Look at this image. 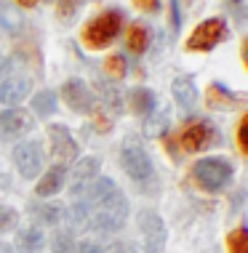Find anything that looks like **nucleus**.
Wrapping results in <instances>:
<instances>
[{
    "instance_id": "1",
    "label": "nucleus",
    "mask_w": 248,
    "mask_h": 253,
    "mask_svg": "<svg viewBox=\"0 0 248 253\" xmlns=\"http://www.w3.org/2000/svg\"><path fill=\"white\" fill-rule=\"evenodd\" d=\"M94 200L99 203V211L94 216V227L96 229H104V232H115L126 224L128 216V203L126 195L115 187L112 179L107 176H99L94 184Z\"/></svg>"
},
{
    "instance_id": "2",
    "label": "nucleus",
    "mask_w": 248,
    "mask_h": 253,
    "mask_svg": "<svg viewBox=\"0 0 248 253\" xmlns=\"http://www.w3.org/2000/svg\"><path fill=\"white\" fill-rule=\"evenodd\" d=\"M120 27H123V13L120 11H104L86 24L83 40H86V45H91V48H107V45L120 35Z\"/></svg>"
},
{
    "instance_id": "3",
    "label": "nucleus",
    "mask_w": 248,
    "mask_h": 253,
    "mask_svg": "<svg viewBox=\"0 0 248 253\" xmlns=\"http://www.w3.org/2000/svg\"><path fill=\"white\" fill-rule=\"evenodd\" d=\"M232 176V168L227 166L224 160H219V157H205V160H198L195 166H192V179L200 189L205 192H219V189L227 187V181H230Z\"/></svg>"
},
{
    "instance_id": "4",
    "label": "nucleus",
    "mask_w": 248,
    "mask_h": 253,
    "mask_svg": "<svg viewBox=\"0 0 248 253\" xmlns=\"http://www.w3.org/2000/svg\"><path fill=\"white\" fill-rule=\"evenodd\" d=\"M120 163L134 181H147L152 176V160L136 139H126V144L120 149Z\"/></svg>"
},
{
    "instance_id": "5",
    "label": "nucleus",
    "mask_w": 248,
    "mask_h": 253,
    "mask_svg": "<svg viewBox=\"0 0 248 253\" xmlns=\"http://www.w3.org/2000/svg\"><path fill=\"white\" fill-rule=\"evenodd\" d=\"M227 35V24L224 19H205L192 30V35L187 40V48L190 51H211L219 40H224Z\"/></svg>"
},
{
    "instance_id": "6",
    "label": "nucleus",
    "mask_w": 248,
    "mask_h": 253,
    "mask_svg": "<svg viewBox=\"0 0 248 253\" xmlns=\"http://www.w3.org/2000/svg\"><path fill=\"white\" fill-rule=\"evenodd\" d=\"M139 229L144 235V251L160 253L165 245V224L155 211H142L139 213Z\"/></svg>"
},
{
    "instance_id": "7",
    "label": "nucleus",
    "mask_w": 248,
    "mask_h": 253,
    "mask_svg": "<svg viewBox=\"0 0 248 253\" xmlns=\"http://www.w3.org/2000/svg\"><path fill=\"white\" fill-rule=\"evenodd\" d=\"M13 160H16V168L24 179H35L43 168V152H40L38 141H22L16 149H13Z\"/></svg>"
},
{
    "instance_id": "8",
    "label": "nucleus",
    "mask_w": 248,
    "mask_h": 253,
    "mask_svg": "<svg viewBox=\"0 0 248 253\" xmlns=\"http://www.w3.org/2000/svg\"><path fill=\"white\" fill-rule=\"evenodd\" d=\"M216 144V128L205 120H198V123H190L187 128L182 131V147L187 152H200V149Z\"/></svg>"
},
{
    "instance_id": "9",
    "label": "nucleus",
    "mask_w": 248,
    "mask_h": 253,
    "mask_svg": "<svg viewBox=\"0 0 248 253\" xmlns=\"http://www.w3.org/2000/svg\"><path fill=\"white\" fill-rule=\"evenodd\" d=\"M61 99H64L67 107L75 109V112H91L94 109V91L78 78L67 80V83L61 85Z\"/></svg>"
},
{
    "instance_id": "10",
    "label": "nucleus",
    "mask_w": 248,
    "mask_h": 253,
    "mask_svg": "<svg viewBox=\"0 0 248 253\" xmlns=\"http://www.w3.org/2000/svg\"><path fill=\"white\" fill-rule=\"evenodd\" d=\"M48 136H51V152L53 157H59L61 163L78 157V144L70 136V128L67 126H51L48 128Z\"/></svg>"
},
{
    "instance_id": "11",
    "label": "nucleus",
    "mask_w": 248,
    "mask_h": 253,
    "mask_svg": "<svg viewBox=\"0 0 248 253\" xmlns=\"http://www.w3.org/2000/svg\"><path fill=\"white\" fill-rule=\"evenodd\" d=\"M30 78H22V75H11V78H5L3 83H0V101L8 107H16L19 101H24L30 96Z\"/></svg>"
},
{
    "instance_id": "12",
    "label": "nucleus",
    "mask_w": 248,
    "mask_h": 253,
    "mask_svg": "<svg viewBox=\"0 0 248 253\" xmlns=\"http://www.w3.org/2000/svg\"><path fill=\"white\" fill-rule=\"evenodd\" d=\"M30 126H32V118L19 107H11L5 112H0V131L5 136H22V133H27Z\"/></svg>"
},
{
    "instance_id": "13",
    "label": "nucleus",
    "mask_w": 248,
    "mask_h": 253,
    "mask_svg": "<svg viewBox=\"0 0 248 253\" xmlns=\"http://www.w3.org/2000/svg\"><path fill=\"white\" fill-rule=\"evenodd\" d=\"M96 176H99V160H96V157H80L78 166H75V170H72V179H75L72 192H75V197L83 195L86 184L91 179H96Z\"/></svg>"
},
{
    "instance_id": "14",
    "label": "nucleus",
    "mask_w": 248,
    "mask_h": 253,
    "mask_svg": "<svg viewBox=\"0 0 248 253\" xmlns=\"http://www.w3.org/2000/svg\"><path fill=\"white\" fill-rule=\"evenodd\" d=\"M64 179H67V168L61 166V163H59V166H53V168H48V173L38 181V195L40 197L56 195L59 189L64 187Z\"/></svg>"
},
{
    "instance_id": "15",
    "label": "nucleus",
    "mask_w": 248,
    "mask_h": 253,
    "mask_svg": "<svg viewBox=\"0 0 248 253\" xmlns=\"http://www.w3.org/2000/svg\"><path fill=\"white\" fill-rule=\"evenodd\" d=\"M171 91H174V99L184 109H190L198 101V88H195V80H192L190 75H179L174 80V85H171Z\"/></svg>"
},
{
    "instance_id": "16",
    "label": "nucleus",
    "mask_w": 248,
    "mask_h": 253,
    "mask_svg": "<svg viewBox=\"0 0 248 253\" xmlns=\"http://www.w3.org/2000/svg\"><path fill=\"white\" fill-rule=\"evenodd\" d=\"M96 88H99V96L104 99V104L112 112H123V96H120L118 85L109 83V80H96Z\"/></svg>"
},
{
    "instance_id": "17",
    "label": "nucleus",
    "mask_w": 248,
    "mask_h": 253,
    "mask_svg": "<svg viewBox=\"0 0 248 253\" xmlns=\"http://www.w3.org/2000/svg\"><path fill=\"white\" fill-rule=\"evenodd\" d=\"M168 109H157V112H149V118L144 120V133L147 136H160L168 128Z\"/></svg>"
},
{
    "instance_id": "18",
    "label": "nucleus",
    "mask_w": 248,
    "mask_h": 253,
    "mask_svg": "<svg viewBox=\"0 0 248 253\" xmlns=\"http://www.w3.org/2000/svg\"><path fill=\"white\" fill-rule=\"evenodd\" d=\"M147 40H149V32H147V24L136 22L134 27L128 30V48L134 53H142L147 48Z\"/></svg>"
},
{
    "instance_id": "19",
    "label": "nucleus",
    "mask_w": 248,
    "mask_h": 253,
    "mask_svg": "<svg viewBox=\"0 0 248 253\" xmlns=\"http://www.w3.org/2000/svg\"><path fill=\"white\" fill-rule=\"evenodd\" d=\"M32 112H38V115H51V112H56V93L53 91H40L32 96Z\"/></svg>"
},
{
    "instance_id": "20",
    "label": "nucleus",
    "mask_w": 248,
    "mask_h": 253,
    "mask_svg": "<svg viewBox=\"0 0 248 253\" xmlns=\"http://www.w3.org/2000/svg\"><path fill=\"white\" fill-rule=\"evenodd\" d=\"M227 251L230 253H248V229L238 227L227 235Z\"/></svg>"
},
{
    "instance_id": "21",
    "label": "nucleus",
    "mask_w": 248,
    "mask_h": 253,
    "mask_svg": "<svg viewBox=\"0 0 248 253\" xmlns=\"http://www.w3.org/2000/svg\"><path fill=\"white\" fill-rule=\"evenodd\" d=\"M134 109L142 115H149L155 109V96L152 91H147V88H136L134 91Z\"/></svg>"
},
{
    "instance_id": "22",
    "label": "nucleus",
    "mask_w": 248,
    "mask_h": 253,
    "mask_svg": "<svg viewBox=\"0 0 248 253\" xmlns=\"http://www.w3.org/2000/svg\"><path fill=\"white\" fill-rule=\"evenodd\" d=\"M38 216L43 218L46 224H59V218H61V205H56V203L40 205V208H38Z\"/></svg>"
},
{
    "instance_id": "23",
    "label": "nucleus",
    "mask_w": 248,
    "mask_h": 253,
    "mask_svg": "<svg viewBox=\"0 0 248 253\" xmlns=\"http://www.w3.org/2000/svg\"><path fill=\"white\" fill-rule=\"evenodd\" d=\"M51 248H53V253H75V240L70 235H56Z\"/></svg>"
},
{
    "instance_id": "24",
    "label": "nucleus",
    "mask_w": 248,
    "mask_h": 253,
    "mask_svg": "<svg viewBox=\"0 0 248 253\" xmlns=\"http://www.w3.org/2000/svg\"><path fill=\"white\" fill-rule=\"evenodd\" d=\"M0 19H3V27H5L8 32H19V30H22V24H24L22 16H19V13H13L11 8L0 13Z\"/></svg>"
},
{
    "instance_id": "25",
    "label": "nucleus",
    "mask_w": 248,
    "mask_h": 253,
    "mask_svg": "<svg viewBox=\"0 0 248 253\" xmlns=\"http://www.w3.org/2000/svg\"><path fill=\"white\" fill-rule=\"evenodd\" d=\"M16 211L8 208V205H0V232H8L13 224H16Z\"/></svg>"
},
{
    "instance_id": "26",
    "label": "nucleus",
    "mask_w": 248,
    "mask_h": 253,
    "mask_svg": "<svg viewBox=\"0 0 248 253\" xmlns=\"http://www.w3.org/2000/svg\"><path fill=\"white\" fill-rule=\"evenodd\" d=\"M22 240H24V248H27V251H38L40 245H43V235H40V229L32 227V229H27V232H24Z\"/></svg>"
},
{
    "instance_id": "27",
    "label": "nucleus",
    "mask_w": 248,
    "mask_h": 253,
    "mask_svg": "<svg viewBox=\"0 0 248 253\" xmlns=\"http://www.w3.org/2000/svg\"><path fill=\"white\" fill-rule=\"evenodd\" d=\"M104 67H107L109 75H115V78H123V75H126V59L123 56H109Z\"/></svg>"
},
{
    "instance_id": "28",
    "label": "nucleus",
    "mask_w": 248,
    "mask_h": 253,
    "mask_svg": "<svg viewBox=\"0 0 248 253\" xmlns=\"http://www.w3.org/2000/svg\"><path fill=\"white\" fill-rule=\"evenodd\" d=\"M80 0H56V13L61 19H70L75 11H78Z\"/></svg>"
},
{
    "instance_id": "29",
    "label": "nucleus",
    "mask_w": 248,
    "mask_h": 253,
    "mask_svg": "<svg viewBox=\"0 0 248 253\" xmlns=\"http://www.w3.org/2000/svg\"><path fill=\"white\" fill-rule=\"evenodd\" d=\"M88 218V205L86 203H75L72 205V224H78V227H83Z\"/></svg>"
},
{
    "instance_id": "30",
    "label": "nucleus",
    "mask_w": 248,
    "mask_h": 253,
    "mask_svg": "<svg viewBox=\"0 0 248 253\" xmlns=\"http://www.w3.org/2000/svg\"><path fill=\"white\" fill-rule=\"evenodd\" d=\"M238 144H240V152H248V118L240 120V126H238Z\"/></svg>"
},
{
    "instance_id": "31",
    "label": "nucleus",
    "mask_w": 248,
    "mask_h": 253,
    "mask_svg": "<svg viewBox=\"0 0 248 253\" xmlns=\"http://www.w3.org/2000/svg\"><path fill=\"white\" fill-rule=\"evenodd\" d=\"M227 5H230V11L235 13V19L240 22V19H243V0H230Z\"/></svg>"
},
{
    "instance_id": "32",
    "label": "nucleus",
    "mask_w": 248,
    "mask_h": 253,
    "mask_svg": "<svg viewBox=\"0 0 248 253\" xmlns=\"http://www.w3.org/2000/svg\"><path fill=\"white\" fill-rule=\"evenodd\" d=\"M139 8H144V11H155L157 8V0H134Z\"/></svg>"
},
{
    "instance_id": "33",
    "label": "nucleus",
    "mask_w": 248,
    "mask_h": 253,
    "mask_svg": "<svg viewBox=\"0 0 248 253\" xmlns=\"http://www.w3.org/2000/svg\"><path fill=\"white\" fill-rule=\"evenodd\" d=\"M78 253H104V251H101L99 245H94V243H83Z\"/></svg>"
},
{
    "instance_id": "34",
    "label": "nucleus",
    "mask_w": 248,
    "mask_h": 253,
    "mask_svg": "<svg viewBox=\"0 0 248 253\" xmlns=\"http://www.w3.org/2000/svg\"><path fill=\"white\" fill-rule=\"evenodd\" d=\"M115 253H136V251L128 248V245H118V248H115Z\"/></svg>"
},
{
    "instance_id": "35",
    "label": "nucleus",
    "mask_w": 248,
    "mask_h": 253,
    "mask_svg": "<svg viewBox=\"0 0 248 253\" xmlns=\"http://www.w3.org/2000/svg\"><path fill=\"white\" fill-rule=\"evenodd\" d=\"M16 3H19V5H24V8H30V5H35L38 0H16Z\"/></svg>"
}]
</instances>
